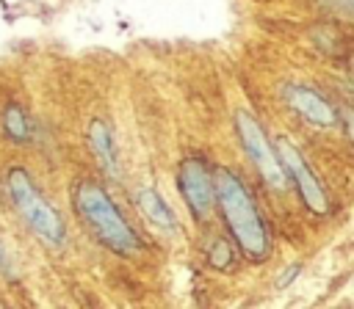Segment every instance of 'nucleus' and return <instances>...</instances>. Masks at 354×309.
Returning a JSON list of instances; mask_svg holds the SVG:
<instances>
[{"label": "nucleus", "instance_id": "nucleus-1", "mask_svg": "<svg viewBox=\"0 0 354 309\" xmlns=\"http://www.w3.org/2000/svg\"><path fill=\"white\" fill-rule=\"evenodd\" d=\"M213 190H216V204L221 210V218H224L230 235L235 237L238 248L254 262L266 259L268 248H271L268 232H266L260 210H257L249 188L243 185V179L230 168H216Z\"/></svg>", "mask_w": 354, "mask_h": 309}, {"label": "nucleus", "instance_id": "nucleus-2", "mask_svg": "<svg viewBox=\"0 0 354 309\" xmlns=\"http://www.w3.org/2000/svg\"><path fill=\"white\" fill-rule=\"evenodd\" d=\"M75 210L91 229V235L111 248L113 254H133L141 248V240L136 229L124 221V215L116 210L108 190L94 179H80L75 185Z\"/></svg>", "mask_w": 354, "mask_h": 309}, {"label": "nucleus", "instance_id": "nucleus-3", "mask_svg": "<svg viewBox=\"0 0 354 309\" xmlns=\"http://www.w3.org/2000/svg\"><path fill=\"white\" fill-rule=\"evenodd\" d=\"M6 190H8L11 204L17 207L19 218L28 223V229L39 240H44L53 248L64 246L66 226H64L58 210L44 199V193L39 190V185L30 179V174L22 166L8 168V174H6Z\"/></svg>", "mask_w": 354, "mask_h": 309}, {"label": "nucleus", "instance_id": "nucleus-4", "mask_svg": "<svg viewBox=\"0 0 354 309\" xmlns=\"http://www.w3.org/2000/svg\"><path fill=\"white\" fill-rule=\"evenodd\" d=\"M277 157L282 163V171L285 177L293 182V188L299 190V199L304 201V207L315 215H324L329 210V199H326V190L321 185V179L315 177V171L310 168V163L304 160L301 149L293 146L288 138H279L277 141Z\"/></svg>", "mask_w": 354, "mask_h": 309}, {"label": "nucleus", "instance_id": "nucleus-5", "mask_svg": "<svg viewBox=\"0 0 354 309\" xmlns=\"http://www.w3.org/2000/svg\"><path fill=\"white\" fill-rule=\"evenodd\" d=\"M235 127H238L241 143H243L249 160L254 163V168L260 171V177H263L271 188L282 190L285 182H288V177H285V171H282V163H279L274 146L268 143V138H266V132H263V127H260V121H257L249 110H238V113H235Z\"/></svg>", "mask_w": 354, "mask_h": 309}, {"label": "nucleus", "instance_id": "nucleus-6", "mask_svg": "<svg viewBox=\"0 0 354 309\" xmlns=\"http://www.w3.org/2000/svg\"><path fill=\"white\" fill-rule=\"evenodd\" d=\"M180 193L196 221H205L210 207L216 204V190H213V168L202 154H191L180 163L177 171Z\"/></svg>", "mask_w": 354, "mask_h": 309}, {"label": "nucleus", "instance_id": "nucleus-7", "mask_svg": "<svg viewBox=\"0 0 354 309\" xmlns=\"http://www.w3.org/2000/svg\"><path fill=\"white\" fill-rule=\"evenodd\" d=\"M282 97H285V105L301 116L307 124H315V127H332L337 121V110L332 108V102L326 97H321L315 88L310 86H285L282 88Z\"/></svg>", "mask_w": 354, "mask_h": 309}, {"label": "nucleus", "instance_id": "nucleus-8", "mask_svg": "<svg viewBox=\"0 0 354 309\" xmlns=\"http://www.w3.org/2000/svg\"><path fill=\"white\" fill-rule=\"evenodd\" d=\"M88 146H91V154L100 163V168L111 179H116L119 177V152H116L113 132H111V127L102 119H94L88 124Z\"/></svg>", "mask_w": 354, "mask_h": 309}, {"label": "nucleus", "instance_id": "nucleus-9", "mask_svg": "<svg viewBox=\"0 0 354 309\" xmlns=\"http://www.w3.org/2000/svg\"><path fill=\"white\" fill-rule=\"evenodd\" d=\"M136 204H138V210L144 212V218L152 221L158 229H166V232H174V229H177V218H174L171 207L166 204V199H160L158 190L141 188V190L136 193Z\"/></svg>", "mask_w": 354, "mask_h": 309}, {"label": "nucleus", "instance_id": "nucleus-10", "mask_svg": "<svg viewBox=\"0 0 354 309\" xmlns=\"http://www.w3.org/2000/svg\"><path fill=\"white\" fill-rule=\"evenodd\" d=\"M3 132H6L14 143L30 141V121H28L25 110H22L17 102L6 105V110H3Z\"/></svg>", "mask_w": 354, "mask_h": 309}, {"label": "nucleus", "instance_id": "nucleus-11", "mask_svg": "<svg viewBox=\"0 0 354 309\" xmlns=\"http://www.w3.org/2000/svg\"><path fill=\"white\" fill-rule=\"evenodd\" d=\"M207 262H210L213 268H218V270L230 268V265L235 262V257H232V246H230L227 240L218 237V240L210 246V251H207Z\"/></svg>", "mask_w": 354, "mask_h": 309}, {"label": "nucleus", "instance_id": "nucleus-12", "mask_svg": "<svg viewBox=\"0 0 354 309\" xmlns=\"http://www.w3.org/2000/svg\"><path fill=\"white\" fill-rule=\"evenodd\" d=\"M329 11L346 17V19H354V0H321Z\"/></svg>", "mask_w": 354, "mask_h": 309}, {"label": "nucleus", "instance_id": "nucleus-13", "mask_svg": "<svg viewBox=\"0 0 354 309\" xmlns=\"http://www.w3.org/2000/svg\"><path fill=\"white\" fill-rule=\"evenodd\" d=\"M337 119H343V127H346V135H348V141L354 143V108H343V110L337 113Z\"/></svg>", "mask_w": 354, "mask_h": 309}, {"label": "nucleus", "instance_id": "nucleus-14", "mask_svg": "<svg viewBox=\"0 0 354 309\" xmlns=\"http://www.w3.org/2000/svg\"><path fill=\"white\" fill-rule=\"evenodd\" d=\"M299 270H301V262H293V265H290V268H288V270H285V273L277 279V287H288V284H290V281L299 276Z\"/></svg>", "mask_w": 354, "mask_h": 309}, {"label": "nucleus", "instance_id": "nucleus-15", "mask_svg": "<svg viewBox=\"0 0 354 309\" xmlns=\"http://www.w3.org/2000/svg\"><path fill=\"white\" fill-rule=\"evenodd\" d=\"M0 270L3 273H11V259H8V251L3 246V237H0Z\"/></svg>", "mask_w": 354, "mask_h": 309}, {"label": "nucleus", "instance_id": "nucleus-16", "mask_svg": "<svg viewBox=\"0 0 354 309\" xmlns=\"http://www.w3.org/2000/svg\"><path fill=\"white\" fill-rule=\"evenodd\" d=\"M351 66H354V58H351Z\"/></svg>", "mask_w": 354, "mask_h": 309}]
</instances>
